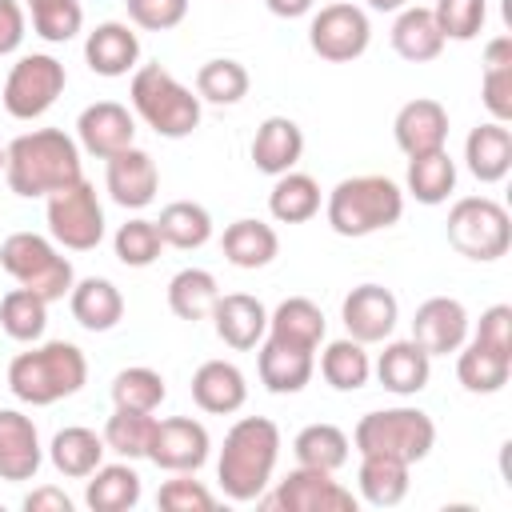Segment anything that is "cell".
Masks as SVG:
<instances>
[{
    "label": "cell",
    "instance_id": "1",
    "mask_svg": "<svg viewBox=\"0 0 512 512\" xmlns=\"http://www.w3.org/2000/svg\"><path fill=\"white\" fill-rule=\"evenodd\" d=\"M4 180L24 200L52 196L84 180L80 144L64 128H32L4 148Z\"/></svg>",
    "mask_w": 512,
    "mask_h": 512
},
{
    "label": "cell",
    "instance_id": "2",
    "mask_svg": "<svg viewBox=\"0 0 512 512\" xmlns=\"http://www.w3.org/2000/svg\"><path fill=\"white\" fill-rule=\"evenodd\" d=\"M280 460V428L268 416H240L224 432V448L216 460L220 492L236 504H252L272 484Z\"/></svg>",
    "mask_w": 512,
    "mask_h": 512
},
{
    "label": "cell",
    "instance_id": "3",
    "mask_svg": "<svg viewBox=\"0 0 512 512\" xmlns=\"http://www.w3.org/2000/svg\"><path fill=\"white\" fill-rule=\"evenodd\" d=\"M88 380V360L76 344L68 340H48V344H32L28 352L12 356L8 364V388L20 404L32 408H48L64 396H76Z\"/></svg>",
    "mask_w": 512,
    "mask_h": 512
},
{
    "label": "cell",
    "instance_id": "4",
    "mask_svg": "<svg viewBox=\"0 0 512 512\" xmlns=\"http://www.w3.org/2000/svg\"><path fill=\"white\" fill-rule=\"evenodd\" d=\"M324 216H328V228H332L336 236L360 240V236H372V232L392 228V224L404 216V192H400L396 180L376 176V172L344 176V180L328 192Z\"/></svg>",
    "mask_w": 512,
    "mask_h": 512
},
{
    "label": "cell",
    "instance_id": "5",
    "mask_svg": "<svg viewBox=\"0 0 512 512\" xmlns=\"http://www.w3.org/2000/svg\"><path fill=\"white\" fill-rule=\"evenodd\" d=\"M132 112L164 140H184L200 128V96L184 88L168 68L160 64H140L128 84Z\"/></svg>",
    "mask_w": 512,
    "mask_h": 512
},
{
    "label": "cell",
    "instance_id": "6",
    "mask_svg": "<svg viewBox=\"0 0 512 512\" xmlns=\"http://www.w3.org/2000/svg\"><path fill=\"white\" fill-rule=\"evenodd\" d=\"M352 444L360 456H392V460H404L408 468L420 464L432 444H436V424L424 408H384V412H368L360 416L356 432H352Z\"/></svg>",
    "mask_w": 512,
    "mask_h": 512
},
{
    "label": "cell",
    "instance_id": "7",
    "mask_svg": "<svg viewBox=\"0 0 512 512\" xmlns=\"http://www.w3.org/2000/svg\"><path fill=\"white\" fill-rule=\"evenodd\" d=\"M0 268L20 284V288H32L36 296H44L48 304L52 300H64L76 284V272H72V260L60 256V248L40 236V232H12L4 244H0Z\"/></svg>",
    "mask_w": 512,
    "mask_h": 512
},
{
    "label": "cell",
    "instance_id": "8",
    "mask_svg": "<svg viewBox=\"0 0 512 512\" xmlns=\"http://www.w3.org/2000/svg\"><path fill=\"white\" fill-rule=\"evenodd\" d=\"M448 244L468 256V260H500L508 248H512V220H508V208L496 204L492 196H464L448 208Z\"/></svg>",
    "mask_w": 512,
    "mask_h": 512
},
{
    "label": "cell",
    "instance_id": "9",
    "mask_svg": "<svg viewBox=\"0 0 512 512\" xmlns=\"http://www.w3.org/2000/svg\"><path fill=\"white\" fill-rule=\"evenodd\" d=\"M64 84H68V72L56 56H48V52L20 56L4 80V92H0L4 112L12 120H36L60 100Z\"/></svg>",
    "mask_w": 512,
    "mask_h": 512
},
{
    "label": "cell",
    "instance_id": "10",
    "mask_svg": "<svg viewBox=\"0 0 512 512\" xmlns=\"http://www.w3.org/2000/svg\"><path fill=\"white\" fill-rule=\"evenodd\" d=\"M48 232L68 252H92L104 240V208L88 180L48 196Z\"/></svg>",
    "mask_w": 512,
    "mask_h": 512
},
{
    "label": "cell",
    "instance_id": "11",
    "mask_svg": "<svg viewBox=\"0 0 512 512\" xmlns=\"http://www.w3.org/2000/svg\"><path fill=\"white\" fill-rule=\"evenodd\" d=\"M368 40H372L368 12L356 8V4H344V0L340 4H324L308 24V44L328 64H348V60L364 56Z\"/></svg>",
    "mask_w": 512,
    "mask_h": 512
},
{
    "label": "cell",
    "instance_id": "12",
    "mask_svg": "<svg viewBox=\"0 0 512 512\" xmlns=\"http://www.w3.org/2000/svg\"><path fill=\"white\" fill-rule=\"evenodd\" d=\"M260 504L280 512H356V496L340 480H332V472L304 464H296L272 496H260Z\"/></svg>",
    "mask_w": 512,
    "mask_h": 512
},
{
    "label": "cell",
    "instance_id": "13",
    "mask_svg": "<svg viewBox=\"0 0 512 512\" xmlns=\"http://www.w3.org/2000/svg\"><path fill=\"white\" fill-rule=\"evenodd\" d=\"M208 452H212V436L192 416L156 420L152 440H148V460L164 472H196V468H204Z\"/></svg>",
    "mask_w": 512,
    "mask_h": 512
},
{
    "label": "cell",
    "instance_id": "14",
    "mask_svg": "<svg viewBox=\"0 0 512 512\" xmlns=\"http://www.w3.org/2000/svg\"><path fill=\"white\" fill-rule=\"evenodd\" d=\"M340 320H344L352 340L380 344V340H388L396 332L400 304L384 284H356L340 304Z\"/></svg>",
    "mask_w": 512,
    "mask_h": 512
},
{
    "label": "cell",
    "instance_id": "15",
    "mask_svg": "<svg viewBox=\"0 0 512 512\" xmlns=\"http://www.w3.org/2000/svg\"><path fill=\"white\" fill-rule=\"evenodd\" d=\"M132 140H136V120L116 100H96L76 116V144L96 160L132 148Z\"/></svg>",
    "mask_w": 512,
    "mask_h": 512
},
{
    "label": "cell",
    "instance_id": "16",
    "mask_svg": "<svg viewBox=\"0 0 512 512\" xmlns=\"http://www.w3.org/2000/svg\"><path fill=\"white\" fill-rule=\"evenodd\" d=\"M412 340L428 356H448L468 340V308L456 296H428L412 316Z\"/></svg>",
    "mask_w": 512,
    "mask_h": 512
},
{
    "label": "cell",
    "instance_id": "17",
    "mask_svg": "<svg viewBox=\"0 0 512 512\" xmlns=\"http://www.w3.org/2000/svg\"><path fill=\"white\" fill-rule=\"evenodd\" d=\"M108 172H104V184H108V196L120 204V208H148L156 200V188H160V172H156V160L144 152V148H124L116 156L104 160Z\"/></svg>",
    "mask_w": 512,
    "mask_h": 512
},
{
    "label": "cell",
    "instance_id": "18",
    "mask_svg": "<svg viewBox=\"0 0 512 512\" xmlns=\"http://www.w3.org/2000/svg\"><path fill=\"white\" fill-rule=\"evenodd\" d=\"M40 464H44V448H40V432L32 416L16 408H0V480L8 484L32 480Z\"/></svg>",
    "mask_w": 512,
    "mask_h": 512
},
{
    "label": "cell",
    "instance_id": "19",
    "mask_svg": "<svg viewBox=\"0 0 512 512\" xmlns=\"http://www.w3.org/2000/svg\"><path fill=\"white\" fill-rule=\"evenodd\" d=\"M392 136H396V148L404 156H420V152H436L444 148L448 140V108L432 96H416L408 100L396 120H392Z\"/></svg>",
    "mask_w": 512,
    "mask_h": 512
},
{
    "label": "cell",
    "instance_id": "20",
    "mask_svg": "<svg viewBox=\"0 0 512 512\" xmlns=\"http://www.w3.org/2000/svg\"><path fill=\"white\" fill-rule=\"evenodd\" d=\"M192 400L208 416H232L248 400V380L232 360H204L192 372Z\"/></svg>",
    "mask_w": 512,
    "mask_h": 512
},
{
    "label": "cell",
    "instance_id": "21",
    "mask_svg": "<svg viewBox=\"0 0 512 512\" xmlns=\"http://www.w3.org/2000/svg\"><path fill=\"white\" fill-rule=\"evenodd\" d=\"M208 320L216 324V336H220L228 348H236V352L256 348V344L264 340V332H268V308H264L256 296H248V292H228V296H220Z\"/></svg>",
    "mask_w": 512,
    "mask_h": 512
},
{
    "label": "cell",
    "instance_id": "22",
    "mask_svg": "<svg viewBox=\"0 0 512 512\" xmlns=\"http://www.w3.org/2000/svg\"><path fill=\"white\" fill-rule=\"evenodd\" d=\"M256 372H260V384L272 396H296V392L308 388V380L316 372V352H304V348H292V344H280V340L268 336L260 344Z\"/></svg>",
    "mask_w": 512,
    "mask_h": 512
},
{
    "label": "cell",
    "instance_id": "23",
    "mask_svg": "<svg viewBox=\"0 0 512 512\" xmlns=\"http://www.w3.org/2000/svg\"><path fill=\"white\" fill-rule=\"evenodd\" d=\"M84 60H88V68L96 76H108V80L128 76L136 68V60H140V36L120 20H104V24H96L88 32Z\"/></svg>",
    "mask_w": 512,
    "mask_h": 512
},
{
    "label": "cell",
    "instance_id": "24",
    "mask_svg": "<svg viewBox=\"0 0 512 512\" xmlns=\"http://www.w3.org/2000/svg\"><path fill=\"white\" fill-rule=\"evenodd\" d=\"M376 380L396 392V396H416L428 388V376H432V356L408 336V340H388L384 352L376 356L372 364Z\"/></svg>",
    "mask_w": 512,
    "mask_h": 512
},
{
    "label": "cell",
    "instance_id": "25",
    "mask_svg": "<svg viewBox=\"0 0 512 512\" xmlns=\"http://www.w3.org/2000/svg\"><path fill=\"white\" fill-rule=\"evenodd\" d=\"M248 152H252L256 172H264V176L292 172L296 160L304 156V132H300V124L288 120V116H268V120L256 128Z\"/></svg>",
    "mask_w": 512,
    "mask_h": 512
},
{
    "label": "cell",
    "instance_id": "26",
    "mask_svg": "<svg viewBox=\"0 0 512 512\" xmlns=\"http://www.w3.org/2000/svg\"><path fill=\"white\" fill-rule=\"evenodd\" d=\"M464 164L480 184H500L512 172V132L500 120L476 124L464 140Z\"/></svg>",
    "mask_w": 512,
    "mask_h": 512
},
{
    "label": "cell",
    "instance_id": "27",
    "mask_svg": "<svg viewBox=\"0 0 512 512\" xmlns=\"http://www.w3.org/2000/svg\"><path fill=\"white\" fill-rule=\"evenodd\" d=\"M68 308H72V320H76L80 328H88V332H108V328H116L120 316H124V296H120V288H116L112 280H104V276H84V280L72 284Z\"/></svg>",
    "mask_w": 512,
    "mask_h": 512
},
{
    "label": "cell",
    "instance_id": "28",
    "mask_svg": "<svg viewBox=\"0 0 512 512\" xmlns=\"http://www.w3.org/2000/svg\"><path fill=\"white\" fill-rule=\"evenodd\" d=\"M264 336H272L280 344H292V348H304V352H316L320 340H324V312L308 296H288L268 312V332Z\"/></svg>",
    "mask_w": 512,
    "mask_h": 512
},
{
    "label": "cell",
    "instance_id": "29",
    "mask_svg": "<svg viewBox=\"0 0 512 512\" xmlns=\"http://www.w3.org/2000/svg\"><path fill=\"white\" fill-rule=\"evenodd\" d=\"M220 252H224L228 264L252 272V268H264V264L276 260V252H280V236H276L272 224L244 216V220H232V224L224 228V236H220Z\"/></svg>",
    "mask_w": 512,
    "mask_h": 512
},
{
    "label": "cell",
    "instance_id": "30",
    "mask_svg": "<svg viewBox=\"0 0 512 512\" xmlns=\"http://www.w3.org/2000/svg\"><path fill=\"white\" fill-rule=\"evenodd\" d=\"M456 380L464 384V392H476V396H492L508 384L512 376V352H496L480 340H464L456 348Z\"/></svg>",
    "mask_w": 512,
    "mask_h": 512
},
{
    "label": "cell",
    "instance_id": "31",
    "mask_svg": "<svg viewBox=\"0 0 512 512\" xmlns=\"http://www.w3.org/2000/svg\"><path fill=\"white\" fill-rule=\"evenodd\" d=\"M104 436H96L92 428H84V424H68V428H60L56 436H52V444H48V460H52V468L60 472V476H68V480H84V476H92L100 464H104Z\"/></svg>",
    "mask_w": 512,
    "mask_h": 512
},
{
    "label": "cell",
    "instance_id": "32",
    "mask_svg": "<svg viewBox=\"0 0 512 512\" xmlns=\"http://www.w3.org/2000/svg\"><path fill=\"white\" fill-rule=\"evenodd\" d=\"M444 44H448V40H444V32L436 28L432 8L412 4V8H400V12H396V24H392V48H396L400 60H408V64L436 60V56L444 52Z\"/></svg>",
    "mask_w": 512,
    "mask_h": 512
},
{
    "label": "cell",
    "instance_id": "33",
    "mask_svg": "<svg viewBox=\"0 0 512 512\" xmlns=\"http://www.w3.org/2000/svg\"><path fill=\"white\" fill-rule=\"evenodd\" d=\"M140 472L132 464H100L92 476H88V488H84V504L92 512H128L140 504Z\"/></svg>",
    "mask_w": 512,
    "mask_h": 512
},
{
    "label": "cell",
    "instance_id": "34",
    "mask_svg": "<svg viewBox=\"0 0 512 512\" xmlns=\"http://www.w3.org/2000/svg\"><path fill=\"white\" fill-rule=\"evenodd\" d=\"M480 100L492 120H512V36H492L484 48V76H480Z\"/></svg>",
    "mask_w": 512,
    "mask_h": 512
},
{
    "label": "cell",
    "instance_id": "35",
    "mask_svg": "<svg viewBox=\"0 0 512 512\" xmlns=\"http://www.w3.org/2000/svg\"><path fill=\"white\" fill-rule=\"evenodd\" d=\"M320 184L308 176V172H280L276 176V184H272V192H268V212H272V220H280V224H304V220H312L316 212H320Z\"/></svg>",
    "mask_w": 512,
    "mask_h": 512
},
{
    "label": "cell",
    "instance_id": "36",
    "mask_svg": "<svg viewBox=\"0 0 512 512\" xmlns=\"http://www.w3.org/2000/svg\"><path fill=\"white\" fill-rule=\"evenodd\" d=\"M220 300V284L208 268H180L172 280H168V308L172 316L180 320H208L212 308Z\"/></svg>",
    "mask_w": 512,
    "mask_h": 512
},
{
    "label": "cell",
    "instance_id": "37",
    "mask_svg": "<svg viewBox=\"0 0 512 512\" xmlns=\"http://www.w3.org/2000/svg\"><path fill=\"white\" fill-rule=\"evenodd\" d=\"M356 488L372 508H392L408 496V464L392 456H360Z\"/></svg>",
    "mask_w": 512,
    "mask_h": 512
},
{
    "label": "cell",
    "instance_id": "38",
    "mask_svg": "<svg viewBox=\"0 0 512 512\" xmlns=\"http://www.w3.org/2000/svg\"><path fill=\"white\" fill-rule=\"evenodd\" d=\"M408 192L428 208L444 204L456 192V160L448 156V148L408 156Z\"/></svg>",
    "mask_w": 512,
    "mask_h": 512
},
{
    "label": "cell",
    "instance_id": "39",
    "mask_svg": "<svg viewBox=\"0 0 512 512\" xmlns=\"http://www.w3.org/2000/svg\"><path fill=\"white\" fill-rule=\"evenodd\" d=\"M156 228H160V240L172 244V248H180V252L204 248L212 240V216L196 200H172V204H164Z\"/></svg>",
    "mask_w": 512,
    "mask_h": 512
},
{
    "label": "cell",
    "instance_id": "40",
    "mask_svg": "<svg viewBox=\"0 0 512 512\" xmlns=\"http://www.w3.org/2000/svg\"><path fill=\"white\" fill-rule=\"evenodd\" d=\"M320 376H324V384L336 388V392H356V388H364L368 376H372V356H368L364 344L352 340V336L332 340V344L320 352Z\"/></svg>",
    "mask_w": 512,
    "mask_h": 512
},
{
    "label": "cell",
    "instance_id": "41",
    "mask_svg": "<svg viewBox=\"0 0 512 512\" xmlns=\"http://www.w3.org/2000/svg\"><path fill=\"white\" fill-rule=\"evenodd\" d=\"M348 448H352V440H348L344 428H336V424H308V428H300L296 440H292L296 464L320 468V472L344 468V464H348Z\"/></svg>",
    "mask_w": 512,
    "mask_h": 512
},
{
    "label": "cell",
    "instance_id": "42",
    "mask_svg": "<svg viewBox=\"0 0 512 512\" xmlns=\"http://www.w3.org/2000/svg\"><path fill=\"white\" fill-rule=\"evenodd\" d=\"M0 328L20 344H36L48 328V300L32 288H12L0 300Z\"/></svg>",
    "mask_w": 512,
    "mask_h": 512
},
{
    "label": "cell",
    "instance_id": "43",
    "mask_svg": "<svg viewBox=\"0 0 512 512\" xmlns=\"http://www.w3.org/2000/svg\"><path fill=\"white\" fill-rule=\"evenodd\" d=\"M248 84H252L248 68H244L240 60H228V56L208 60V64H200V72H196V96L208 100V104H220V108L240 104V100L248 96Z\"/></svg>",
    "mask_w": 512,
    "mask_h": 512
},
{
    "label": "cell",
    "instance_id": "44",
    "mask_svg": "<svg viewBox=\"0 0 512 512\" xmlns=\"http://www.w3.org/2000/svg\"><path fill=\"white\" fill-rule=\"evenodd\" d=\"M156 416L152 412H132V408H112L108 424H104V448L124 456V460H140L148 456V440H152Z\"/></svg>",
    "mask_w": 512,
    "mask_h": 512
},
{
    "label": "cell",
    "instance_id": "45",
    "mask_svg": "<svg viewBox=\"0 0 512 512\" xmlns=\"http://www.w3.org/2000/svg\"><path fill=\"white\" fill-rule=\"evenodd\" d=\"M168 388H164V376L156 368H120L112 376V404L116 408H132V412H156L164 404Z\"/></svg>",
    "mask_w": 512,
    "mask_h": 512
},
{
    "label": "cell",
    "instance_id": "46",
    "mask_svg": "<svg viewBox=\"0 0 512 512\" xmlns=\"http://www.w3.org/2000/svg\"><path fill=\"white\" fill-rule=\"evenodd\" d=\"M32 12V32L48 44H64L80 32L84 24V8L80 0H24Z\"/></svg>",
    "mask_w": 512,
    "mask_h": 512
},
{
    "label": "cell",
    "instance_id": "47",
    "mask_svg": "<svg viewBox=\"0 0 512 512\" xmlns=\"http://www.w3.org/2000/svg\"><path fill=\"white\" fill-rule=\"evenodd\" d=\"M112 248H116V260H120L124 268H148V264L160 256L164 240H160L156 220L136 216V220H128V224H120V228H116Z\"/></svg>",
    "mask_w": 512,
    "mask_h": 512
},
{
    "label": "cell",
    "instance_id": "48",
    "mask_svg": "<svg viewBox=\"0 0 512 512\" xmlns=\"http://www.w3.org/2000/svg\"><path fill=\"white\" fill-rule=\"evenodd\" d=\"M432 16L444 40H476L488 20V0H436Z\"/></svg>",
    "mask_w": 512,
    "mask_h": 512
},
{
    "label": "cell",
    "instance_id": "49",
    "mask_svg": "<svg viewBox=\"0 0 512 512\" xmlns=\"http://www.w3.org/2000/svg\"><path fill=\"white\" fill-rule=\"evenodd\" d=\"M156 508H164V512H212L216 496L200 480H192V472H172V480H164L156 492Z\"/></svg>",
    "mask_w": 512,
    "mask_h": 512
},
{
    "label": "cell",
    "instance_id": "50",
    "mask_svg": "<svg viewBox=\"0 0 512 512\" xmlns=\"http://www.w3.org/2000/svg\"><path fill=\"white\" fill-rule=\"evenodd\" d=\"M128 20L144 32H168L188 16V0H124Z\"/></svg>",
    "mask_w": 512,
    "mask_h": 512
},
{
    "label": "cell",
    "instance_id": "51",
    "mask_svg": "<svg viewBox=\"0 0 512 512\" xmlns=\"http://www.w3.org/2000/svg\"><path fill=\"white\" fill-rule=\"evenodd\" d=\"M480 344L496 348V352H512V308L508 304H492L488 312H480V324H476V336Z\"/></svg>",
    "mask_w": 512,
    "mask_h": 512
},
{
    "label": "cell",
    "instance_id": "52",
    "mask_svg": "<svg viewBox=\"0 0 512 512\" xmlns=\"http://www.w3.org/2000/svg\"><path fill=\"white\" fill-rule=\"evenodd\" d=\"M24 28H28L24 8H20L16 0H0V56H8V52H16V48H20Z\"/></svg>",
    "mask_w": 512,
    "mask_h": 512
},
{
    "label": "cell",
    "instance_id": "53",
    "mask_svg": "<svg viewBox=\"0 0 512 512\" xmlns=\"http://www.w3.org/2000/svg\"><path fill=\"white\" fill-rule=\"evenodd\" d=\"M24 512H72V496L64 488H52V484L32 488L24 496Z\"/></svg>",
    "mask_w": 512,
    "mask_h": 512
},
{
    "label": "cell",
    "instance_id": "54",
    "mask_svg": "<svg viewBox=\"0 0 512 512\" xmlns=\"http://www.w3.org/2000/svg\"><path fill=\"white\" fill-rule=\"evenodd\" d=\"M264 4H268L272 16H280V20H296V16H308L316 0H264Z\"/></svg>",
    "mask_w": 512,
    "mask_h": 512
},
{
    "label": "cell",
    "instance_id": "55",
    "mask_svg": "<svg viewBox=\"0 0 512 512\" xmlns=\"http://www.w3.org/2000/svg\"><path fill=\"white\" fill-rule=\"evenodd\" d=\"M368 8H376V12H400V8H408V0H368Z\"/></svg>",
    "mask_w": 512,
    "mask_h": 512
},
{
    "label": "cell",
    "instance_id": "56",
    "mask_svg": "<svg viewBox=\"0 0 512 512\" xmlns=\"http://www.w3.org/2000/svg\"><path fill=\"white\" fill-rule=\"evenodd\" d=\"M0 172H4V148H0Z\"/></svg>",
    "mask_w": 512,
    "mask_h": 512
}]
</instances>
